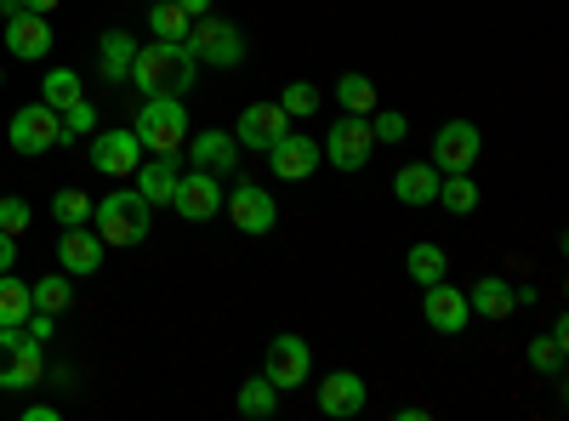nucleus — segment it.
I'll use <instances>...</instances> for the list:
<instances>
[{
  "label": "nucleus",
  "instance_id": "f257e3e1",
  "mask_svg": "<svg viewBox=\"0 0 569 421\" xmlns=\"http://www.w3.org/2000/svg\"><path fill=\"white\" fill-rule=\"evenodd\" d=\"M200 80V63L182 40H154V46H137V63H131V86L142 98H182L188 86Z\"/></svg>",
  "mask_w": 569,
  "mask_h": 421
},
{
  "label": "nucleus",
  "instance_id": "f03ea898",
  "mask_svg": "<svg viewBox=\"0 0 569 421\" xmlns=\"http://www.w3.org/2000/svg\"><path fill=\"white\" fill-rule=\"evenodd\" d=\"M149 222H154V206L142 200L137 189H114V194H103L98 206H91V228H98V240L120 245V251L149 240Z\"/></svg>",
  "mask_w": 569,
  "mask_h": 421
},
{
  "label": "nucleus",
  "instance_id": "7ed1b4c3",
  "mask_svg": "<svg viewBox=\"0 0 569 421\" xmlns=\"http://www.w3.org/2000/svg\"><path fill=\"white\" fill-rule=\"evenodd\" d=\"M131 131H137L142 154H182V143H188V109H182V98H142Z\"/></svg>",
  "mask_w": 569,
  "mask_h": 421
},
{
  "label": "nucleus",
  "instance_id": "20e7f679",
  "mask_svg": "<svg viewBox=\"0 0 569 421\" xmlns=\"http://www.w3.org/2000/svg\"><path fill=\"white\" fill-rule=\"evenodd\" d=\"M182 46L194 52V63H211V69H240L246 63V34L233 29L228 18H217V12L188 23V40Z\"/></svg>",
  "mask_w": 569,
  "mask_h": 421
},
{
  "label": "nucleus",
  "instance_id": "39448f33",
  "mask_svg": "<svg viewBox=\"0 0 569 421\" xmlns=\"http://www.w3.org/2000/svg\"><path fill=\"white\" fill-rule=\"evenodd\" d=\"M319 154L337 166V171H365L370 154H376V137H370V114H342L337 126L325 131Z\"/></svg>",
  "mask_w": 569,
  "mask_h": 421
},
{
  "label": "nucleus",
  "instance_id": "423d86ee",
  "mask_svg": "<svg viewBox=\"0 0 569 421\" xmlns=\"http://www.w3.org/2000/svg\"><path fill=\"white\" fill-rule=\"evenodd\" d=\"M58 137H63V120H58L52 103H29V109H18L12 126H7L12 154H29V160H34V154H52Z\"/></svg>",
  "mask_w": 569,
  "mask_h": 421
},
{
  "label": "nucleus",
  "instance_id": "0eeeda50",
  "mask_svg": "<svg viewBox=\"0 0 569 421\" xmlns=\"http://www.w3.org/2000/svg\"><path fill=\"white\" fill-rule=\"evenodd\" d=\"M262 377L279 388V393H291V388H308L313 377V353L302 337H273L268 342V359H262Z\"/></svg>",
  "mask_w": 569,
  "mask_h": 421
},
{
  "label": "nucleus",
  "instance_id": "6e6552de",
  "mask_svg": "<svg viewBox=\"0 0 569 421\" xmlns=\"http://www.w3.org/2000/svg\"><path fill=\"white\" fill-rule=\"evenodd\" d=\"M222 177H211V171H182L177 177V194H171V211L182 217V222H211L217 211H222Z\"/></svg>",
  "mask_w": 569,
  "mask_h": 421
},
{
  "label": "nucleus",
  "instance_id": "1a4fd4ad",
  "mask_svg": "<svg viewBox=\"0 0 569 421\" xmlns=\"http://www.w3.org/2000/svg\"><path fill=\"white\" fill-rule=\"evenodd\" d=\"M479 154H485V137H479V126H472V120L439 126V137H433V166H439V177L472 171V166H479Z\"/></svg>",
  "mask_w": 569,
  "mask_h": 421
},
{
  "label": "nucleus",
  "instance_id": "9d476101",
  "mask_svg": "<svg viewBox=\"0 0 569 421\" xmlns=\"http://www.w3.org/2000/svg\"><path fill=\"white\" fill-rule=\"evenodd\" d=\"M421 319H427V331H439V337H461L467 331V291H456L450 279H439V285H421Z\"/></svg>",
  "mask_w": 569,
  "mask_h": 421
},
{
  "label": "nucleus",
  "instance_id": "9b49d317",
  "mask_svg": "<svg viewBox=\"0 0 569 421\" xmlns=\"http://www.w3.org/2000/svg\"><path fill=\"white\" fill-rule=\"evenodd\" d=\"M222 211L233 217V228H240V233H251V240L273 233V222H279L273 194H268V189H257V182H240V189H233V194L222 200Z\"/></svg>",
  "mask_w": 569,
  "mask_h": 421
},
{
  "label": "nucleus",
  "instance_id": "f8f14e48",
  "mask_svg": "<svg viewBox=\"0 0 569 421\" xmlns=\"http://www.w3.org/2000/svg\"><path fill=\"white\" fill-rule=\"evenodd\" d=\"M91 166L103 177H131L142 166V143L131 126H114V131H91Z\"/></svg>",
  "mask_w": 569,
  "mask_h": 421
},
{
  "label": "nucleus",
  "instance_id": "ddd939ff",
  "mask_svg": "<svg viewBox=\"0 0 569 421\" xmlns=\"http://www.w3.org/2000/svg\"><path fill=\"white\" fill-rule=\"evenodd\" d=\"M319 160H325V154H319V143H313L308 131H284L279 143L268 149V166H273L279 182H308V177L319 171Z\"/></svg>",
  "mask_w": 569,
  "mask_h": 421
},
{
  "label": "nucleus",
  "instance_id": "4468645a",
  "mask_svg": "<svg viewBox=\"0 0 569 421\" xmlns=\"http://www.w3.org/2000/svg\"><path fill=\"white\" fill-rule=\"evenodd\" d=\"M284 131H291V114H284L279 103H251V109H240V126H233L240 149H251V154H268Z\"/></svg>",
  "mask_w": 569,
  "mask_h": 421
},
{
  "label": "nucleus",
  "instance_id": "2eb2a0df",
  "mask_svg": "<svg viewBox=\"0 0 569 421\" xmlns=\"http://www.w3.org/2000/svg\"><path fill=\"white\" fill-rule=\"evenodd\" d=\"M40 382V342L18 337V331H0V388H34Z\"/></svg>",
  "mask_w": 569,
  "mask_h": 421
},
{
  "label": "nucleus",
  "instance_id": "dca6fc26",
  "mask_svg": "<svg viewBox=\"0 0 569 421\" xmlns=\"http://www.w3.org/2000/svg\"><path fill=\"white\" fill-rule=\"evenodd\" d=\"M188 160H194V171H211V177H228L233 166H240V137L233 131H188Z\"/></svg>",
  "mask_w": 569,
  "mask_h": 421
},
{
  "label": "nucleus",
  "instance_id": "f3484780",
  "mask_svg": "<svg viewBox=\"0 0 569 421\" xmlns=\"http://www.w3.org/2000/svg\"><path fill=\"white\" fill-rule=\"evenodd\" d=\"M103 240H98V228H63V240H58V262H63V273H74V279H86V273H98L103 268Z\"/></svg>",
  "mask_w": 569,
  "mask_h": 421
},
{
  "label": "nucleus",
  "instance_id": "a211bd4d",
  "mask_svg": "<svg viewBox=\"0 0 569 421\" xmlns=\"http://www.w3.org/2000/svg\"><path fill=\"white\" fill-rule=\"evenodd\" d=\"M7 52L23 58V63H40L46 52H52V23H46L40 12H18V18H7Z\"/></svg>",
  "mask_w": 569,
  "mask_h": 421
},
{
  "label": "nucleus",
  "instance_id": "6ab92c4d",
  "mask_svg": "<svg viewBox=\"0 0 569 421\" xmlns=\"http://www.w3.org/2000/svg\"><path fill=\"white\" fill-rule=\"evenodd\" d=\"M319 410L330 421H348L365 410V377H353V370H330V377L319 382Z\"/></svg>",
  "mask_w": 569,
  "mask_h": 421
},
{
  "label": "nucleus",
  "instance_id": "aec40b11",
  "mask_svg": "<svg viewBox=\"0 0 569 421\" xmlns=\"http://www.w3.org/2000/svg\"><path fill=\"white\" fill-rule=\"evenodd\" d=\"M137 182H131V189L142 194V200H149V206H171V194H177V154H142V166L131 171Z\"/></svg>",
  "mask_w": 569,
  "mask_h": 421
},
{
  "label": "nucleus",
  "instance_id": "412c9836",
  "mask_svg": "<svg viewBox=\"0 0 569 421\" xmlns=\"http://www.w3.org/2000/svg\"><path fill=\"white\" fill-rule=\"evenodd\" d=\"M433 194H439V166H433V160H410V166L393 171V200H405V206H433Z\"/></svg>",
  "mask_w": 569,
  "mask_h": 421
},
{
  "label": "nucleus",
  "instance_id": "4be33fe9",
  "mask_svg": "<svg viewBox=\"0 0 569 421\" xmlns=\"http://www.w3.org/2000/svg\"><path fill=\"white\" fill-rule=\"evenodd\" d=\"M467 308L485 313V319H507V313H518V285H512V279H501V273H485L479 285L467 291Z\"/></svg>",
  "mask_w": 569,
  "mask_h": 421
},
{
  "label": "nucleus",
  "instance_id": "5701e85b",
  "mask_svg": "<svg viewBox=\"0 0 569 421\" xmlns=\"http://www.w3.org/2000/svg\"><path fill=\"white\" fill-rule=\"evenodd\" d=\"M98 63H103V80L126 86V80H131V63H137V40H131L126 29H103V40H98Z\"/></svg>",
  "mask_w": 569,
  "mask_h": 421
},
{
  "label": "nucleus",
  "instance_id": "b1692460",
  "mask_svg": "<svg viewBox=\"0 0 569 421\" xmlns=\"http://www.w3.org/2000/svg\"><path fill=\"white\" fill-rule=\"evenodd\" d=\"M29 313H34L29 285H23V279H12V273H0V331H23Z\"/></svg>",
  "mask_w": 569,
  "mask_h": 421
},
{
  "label": "nucleus",
  "instance_id": "393cba45",
  "mask_svg": "<svg viewBox=\"0 0 569 421\" xmlns=\"http://www.w3.org/2000/svg\"><path fill=\"white\" fill-rule=\"evenodd\" d=\"M450 217H472L479 211V189H472V171H450V177H439V194H433Z\"/></svg>",
  "mask_w": 569,
  "mask_h": 421
},
{
  "label": "nucleus",
  "instance_id": "a878e982",
  "mask_svg": "<svg viewBox=\"0 0 569 421\" xmlns=\"http://www.w3.org/2000/svg\"><path fill=\"white\" fill-rule=\"evenodd\" d=\"M405 273L416 279V285H439V279H450V257H445V245H410Z\"/></svg>",
  "mask_w": 569,
  "mask_h": 421
},
{
  "label": "nucleus",
  "instance_id": "bb28decb",
  "mask_svg": "<svg viewBox=\"0 0 569 421\" xmlns=\"http://www.w3.org/2000/svg\"><path fill=\"white\" fill-rule=\"evenodd\" d=\"M29 297H34L40 313H63V308H74V273H46V279H34Z\"/></svg>",
  "mask_w": 569,
  "mask_h": 421
},
{
  "label": "nucleus",
  "instance_id": "cd10ccee",
  "mask_svg": "<svg viewBox=\"0 0 569 421\" xmlns=\"http://www.w3.org/2000/svg\"><path fill=\"white\" fill-rule=\"evenodd\" d=\"M563 337H569V324L558 319L547 337H536V342H530V364L541 370V377H552V382L563 377Z\"/></svg>",
  "mask_w": 569,
  "mask_h": 421
},
{
  "label": "nucleus",
  "instance_id": "c85d7f7f",
  "mask_svg": "<svg viewBox=\"0 0 569 421\" xmlns=\"http://www.w3.org/2000/svg\"><path fill=\"white\" fill-rule=\"evenodd\" d=\"M233 404H240V415H246V421H268V415L279 410V388H273L268 377H251Z\"/></svg>",
  "mask_w": 569,
  "mask_h": 421
},
{
  "label": "nucleus",
  "instance_id": "c756f323",
  "mask_svg": "<svg viewBox=\"0 0 569 421\" xmlns=\"http://www.w3.org/2000/svg\"><path fill=\"white\" fill-rule=\"evenodd\" d=\"M58 120H63L58 149H69V143H80V137H91V131H98V109H91L86 98H74L69 109H58Z\"/></svg>",
  "mask_w": 569,
  "mask_h": 421
},
{
  "label": "nucleus",
  "instance_id": "7c9ffc66",
  "mask_svg": "<svg viewBox=\"0 0 569 421\" xmlns=\"http://www.w3.org/2000/svg\"><path fill=\"white\" fill-rule=\"evenodd\" d=\"M337 103H342L348 114H370V109H376V86H370V74H342V80H337Z\"/></svg>",
  "mask_w": 569,
  "mask_h": 421
},
{
  "label": "nucleus",
  "instance_id": "2f4dec72",
  "mask_svg": "<svg viewBox=\"0 0 569 421\" xmlns=\"http://www.w3.org/2000/svg\"><path fill=\"white\" fill-rule=\"evenodd\" d=\"M279 109L291 114V120H308V114H319V86L313 80H291L279 91Z\"/></svg>",
  "mask_w": 569,
  "mask_h": 421
},
{
  "label": "nucleus",
  "instance_id": "473e14b6",
  "mask_svg": "<svg viewBox=\"0 0 569 421\" xmlns=\"http://www.w3.org/2000/svg\"><path fill=\"white\" fill-rule=\"evenodd\" d=\"M188 12H177L171 0H160V7H149V29H154V40H188Z\"/></svg>",
  "mask_w": 569,
  "mask_h": 421
},
{
  "label": "nucleus",
  "instance_id": "72a5a7b5",
  "mask_svg": "<svg viewBox=\"0 0 569 421\" xmlns=\"http://www.w3.org/2000/svg\"><path fill=\"white\" fill-rule=\"evenodd\" d=\"M74 98H80V74H74V69H52V74H46V86H40V103L69 109Z\"/></svg>",
  "mask_w": 569,
  "mask_h": 421
},
{
  "label": "nucleus",
  "instance_id": "f704fd0d",
  "mask_svg": "<svg viewBox=\"0 0 569 421\" xmlns=\"http://www.w3.org/2000/svg\"><path fill=\"white\" fill-rule=\"evenodd\" d=\"M91 206H98L91 194H80V189H63V194L52 200V217H58L63 228H86V222H91Z\"/></svg>",
  "mask_w": 569,
  "mask_h": 421
},
{
  "label": "nucleus",
  "instance_id": "c9c22d12",
  "mask_svg": "<svg viewBox=\"0 0 569 421\" xmlns=\"http://www.w3.org/2000/svg\"><path fill=\"white\" fill-rule=\"evenodd\" d=\"M405 131H410V120L399 109H370V137L376 143H405Z\"/></svg>",
  "mask_w": 569,
  "mask_h": 421
},
{
  "label": "nucleus",
  "instance_id": "e433bc0d",
  "mask_svg": "<svg viewBox=\"0 0 569 421\" xmlns=\"http://www.w3.org/2000/svg\"><path fill=\"white\" fill-rule=\"evenodd\" d=\"M29 200H18V194H7V200H0V233H12V240H18V233L29 228Z\"/></svg>",
  "mask_w": 569,
  "mask_h": 421
},
{
  "label": "nucleus",
  "instance_id": "4c0bfd02",
  "mask_svg": "<svg viewBox=\"0 0 569 421\" xmlns=\"http://www.w3.org/2000/svg\"><path fill=\"white\" fill-rule=\"evenodd\" d=\"M12 262H18V240H12V233H0V273H12Z\"/></svg>",
  "mask_w": 569,
  "mask_h": 421
},
{
  "label": "nucleus",
  "instance_id": "58836bf2",
  "mask_svg": "<svg viewBox=\"0 0 569 421\" xmlns=\"http://www.w3.org/2000/svg\"><path fill=\"white\" fill-rule=\"evenodd\" d=\"M171 7L188 12V18H206V12H211V0H171Z\"/></svg>",
  "mask_w": 569,
  "mask_h": 421
},
{
  "label": "nucleus",
  "instance_id": "ea45409f",
  "mask_svg": "<svg viewBox=\"0 0 569 421\" xmlns=\"http://www.w3.org/2000/svg\"><path fill=\"white\" fill-rule=\"evenodd\" d=\"M23 421H58V410H52V404H29Z\"/></svg>",
  "mask_w": 569,
  "mask_h": 421
},
{
  "label": "nucleus",
  "instance_id": "a19ab883",
  "mask_svg": "<svg viewBox=\"0 0 569 421\" xmlns=\"http://www.w3.org/2000/svg\"><path fill=\"white\" fill-rule=\"evenodd\" d=\"M23 12H40V18H52V12H58V0H23Z\"/></svg>",
  "mask_w": 569,
  "mask_h": 421
},
{
  "label": "nucleus",
  "instance_id": "79ce46f5",
  "mask_svg": "<svg viewBox=\"0 0 569 421\" xmlns=\"http://www.w3.org/2000/svg\"><path fill=\"white\" fill-rule=\"evenodd\" d=\"M23 12V0H0V18H18Z\"/></svg>",
  "mask_w": 569,
  "mask_h": 421
},
{
  "label": "nucleus",
  "instance_id": "37998d69",
  "mask_svg": "<svg viewBox=\"0 0 569 421\" xmlns=\"http://www.w3.org/2000/svg\"><path fill=\"white\" fill-rule=\"evenodd\" d=\"M0 80H7V74H0Z\"/></svg>",
  "mask_w": 569,
  "mask_h": 421
}]
</instances>
